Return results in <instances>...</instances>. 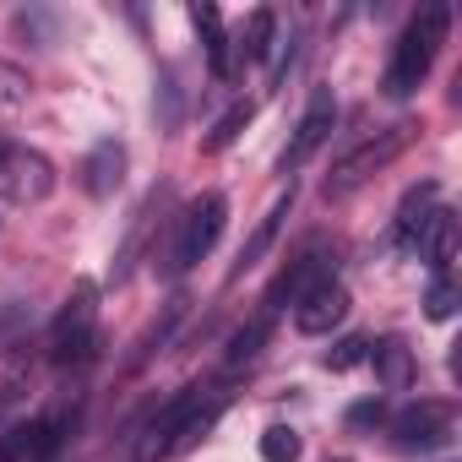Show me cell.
Wrapping results in <instances>:
<instances>
[{"label": "cell", "instance_id": "obj_23", "mask_svg": "<svg viewBox=\"0 0 462 462\" xmlns=\"http://www.w3.org/2000/svg\"><path fill=\"white\" fill-rule=\"evenodd\" d=\"M33 457V424H17L0 435V462H28Z\"/></svg>", "mask_w": 462, "mask_h": 462}, {"label": "cell", "instance_id": "obj_8", "mask_svg": "<svg viewBox=\"0 0 462 462\" xmlns=\"http://www.w3.org/2000/svg\"><path fill=\"white\" fill-rule=\"evenodd\" d=\"M332 125H337V93H332V88H316L310 104H305V115H300V125H294V142H289V152H283V169H300V163L332 136Z\"/></svg>", "mask_w": 462, "mask_h": 462}, {"label": "cell", "instance_id": "obj_15", "mask_svg": "<svg viewBox=\"0 0 462 462\" xmlns=\"http://www.w3.org/2000/svg\"><path fill=\"white\" fill-rule=\"evenodd\" d=\"M289 207H294V185H289V190H283V196H278V201L267 207V217L256 223V235H251V240L240 245V262H235V273H228V278H245V273H251V267H256V262H262V256L273 251V240H278V228H283Z\"/></svg>", "mask_w": 462, "mask_h": 462}, {"label": "cell", "instance_id": "obj_12", "mask_svg": "<svg viewBox=\"0 0 462 462\" xmlns=\"http://www.w3.org/2000/svg\"><path fill=\"white\" fill-rule=\"evenodd\" d=\"M120 180H125V147H120L115 136H104V142L82 158V190L104 201V196L120 190Z\"/></svg>", "mask_w": 462, "mask_h": 462}, {"label": "cell", "instance_id": "obj_21", "mask_svg": "<svg viewBox=\"0 0 462 462\" xmlns=\"http://www.w3.org/2000/svg\"><path fill=\"white\" fill-rule=\"evenodd\" d=\"M300 451H305V440H300L289 424H273V430L262 435V462H300Z\"/></svg>", "mask_w": 462, "mask_h": 462}, {"label": "cell", "instance_id": "obj_9", "mask_svg": "<svg viewBox=\"0 0 462 462\" xmlns=\"http://www.w3.org/2000/svg\"><path fill=\"white\" fill-rule=\"evenodd\" d=\"M201 402H207L201 386L174 392V397L163 402V413L152 419V430H147V457H174V451H180V435H185V424H190V413H196Z\"/></svg>", "mask_w": 462, "mask_h": 462}, {"label": "cell", "instance_id": "obj_2", "mask_svg": "<svg viewBox=\"0 0 462 462\" xmlns=\"http://www.w3.org/2000/svg\"><path fill=\"white\" fill-rule=\"evenodd\" d=\"M223 223H228V201H223L217 190L196 196V201L174 217V240H169V251H163V273H169V278H185V273L217 245Z\"/></svg>", "mask_w": 462, "mask_h": 462}, {"label": "cell", "instance_id": "obj_11", "mask_svg": "<svg viewBox=\"0 0 462 462\" xmlns=\"http://www.w3.org/2000/svg\"><path fill=\"white\" fill-rule=\"evenodd\" d=\"M440 212V185H413L408 196H402V207H397V223H392V240H397V251H419V240H424V228H430V217Z\"/></svg>", "mask_w": 462, "mask_h": 462}, {"label": "cell", "instance_id": "obj_19", "mask_svg": "<svg viewBox=\"0 0 462 462\" xmlns=\"http://www.w3.org/2000/svg\"><path fill=\"white\" fill-rule=\"evenodd\" d=\"M28 93H33L28 71L12 66V60H0V115H17V109L28 104Z\"/></svg>", "mask_w": 462, "mask_h": 462}, {"label": "cell", "instance_id": "obj_10", "mask_svg": "<svg viewBox=\"0 0 462 462\" xmlns=\"http://www.w3.org/2000/svg\"><path fill=\"white\" fill-rule=\"evenodd\" d=\"M327 262H332V256H327V245H310V251H305V256H300V262H294V267H289V273H283V278L273 283V289H267V300H262V310H267V316L278 321V310H283V300L294 305V300H300V294H305L310 283H321V278H332V267H327Z\"/></svg>", "mask_w": 462, "mask_h": 462}, {"label": "cell", "instance_id": "obj_20", "mask_svg": "<svg viewBox=\"0 0 462 462\" xmlns=\"http://www.w3.org/2000/svg\"><path fill=\"white\" fill-rule=\"evenodd\" d=\"M251 115H256V104H251V98H245V104H235V109H228V115L212 125V136H207V152H223L228 142H235V136L251 125Z\"/></svg>", "mask_w": 462, "mask_h": 462}, {"label": "cell", "instance_id": "obj_14", "mask_svg": "<svg viewBox=\"0 0 462 462\" xmlns=\"http://www.w3.org/2000/svg\"><path fill=\"white\" fill-rule=\"evenodd\" d=\"M419 256L430 262V273L435 278H451V267H457V212H435L430 217V228H424V240H419Z\"/></svg>", "mask_w": 462, "mask_h": 462}, {"label": "cell", "instance_id": "obj_25", "mask_svg": "<svg viewBox=\"0 0 462 462\" xmlns=\"http://www.w3.org/2000/svg\"><path fill=\"white\" fill-rule=\"evenodd\" d=\"M348 424L359 430V424H381V402H359L354 413H348Z\"/></svg>", "mask_w": 462, "mask_h": 462}, {"label": "cell", "instance_id": "obj_16", "mask_svg": "<svg viewBox=\"0 0 462 462\" xmlns=\"http://www.w3.org/2000/svg\"><path fill=\"white\" fill-rule=\"evenodd\" d=\"M365 359L375 365V375H381V386H386V392H402V386L413 381V354H408V343H402V337L375 343Z\"/></svg>", "mask_w": 462, "mask_h": 462}, {"label": "cell", "instance_id": "obj_3", "mask_svg": "<svg viewBox=\"0 0 462 462\" xmlns=\"http://www.w3.org/2000/svg\"><path fill=\"white\" fill-rule=\"evenodd\" d=\"M98 348H104V332H98V289L93 283H77L66 294L55 327H50V354L60 365H88V359H98Z\"/></svg>", "mask_w": 462, "mask_h": 462}, {"label": "cell", "instance_id": "obj_22", "mask_svg": "<svg viewBox=\"0 0 462 462\" xmlns=\"http://www.w3.org/2000/svg\"><path fill=\"white\" fill-rule=\"evenodd\" d=\"M457 300H462L457 283H451V278H435L430 294H424V316H430V321H451V316H457Z\"/></svg>", "mask_w": 462, "mask_h": 462}, {"label": "cell", "instance_id": "obj_24", "mask_svg": "<svg viewBox=\"0 0 462 462\" xmlns=\"http://www.w3.org/2000/svg\"><path fill=\"white\" fill-rule=\"evenodd\" d=\"M365 354H370V343H365V337H348V343H337V348L327 354V370H354Z\"/></svg>", "mask_w": 462, "mask_h": 462}, {"label": "cell", "instance_id": "obj_7", "mask_svg": "<svg viewBox=\"0 0 462 462\" xmlns=\"http://www.w3.org/2000/svg\"><path fill=\"white\" fill-rule=\"evenodd\" d=\"M348 289L337 283V278H321V283H310L300 300H294V327L305 332V337H327L332 327H343L348 321Z\"/></svg>", "mask_w": 462, "mask_h": 462}, {"label": "cell", "instance_id": "obj_18", "mask_svg": "<svg viewBox=\"0 0 462 462\" xmlns=\"http://www.w3.org/2000/svg\"><path fill=\"white\" fill-rule=\"evenodd\" d=\"M273 33H278V12H273V6H256V12L245 17L240 55H245V60H267V55H273Z\"/></svg>", "mask_w": 462, "mask_h": 462}, {"label": "cell", "instance_id": "obj_4", "mask_svg": "<svg viewBox=\"0 0 462 462\" xmlns=\"http://www.w3.org/2000/svg\"><path fill=\"white\" fill-rule=\"evenodd\" d=\"M50 190H55V163L28 142L0 136V201L6 207H39Z\"/></svg>", "mask_w": 462, "mask_h": 462}, {"label": "cell", "instance_id": "obj_6", "mask_svg": "<svg viewBox=\"0 0 462 462\" xmlns=\"http://www.w3.org/2000/svg\"><path fill=\"white\" fill-rule=\"evenodd\" d=\"M457 435V408L440 402V397H424V402H408L397 419H392V446L397 451H435Z\"/></svg>", "mask_w": 462, "mask_h": 462}, {"label": "cell", "instance_id": "obj_13", "mask_svg": "<svg viewBox=\"0 0 462 462\" xmlns=\"http://www.w3.org/2000/svg\"><path fill=\"white\" fill-rule=\"evenodd\" d=\"M190 23H196V33H201V50H207V71L217 77V82H228L235 77V44H228V33H223V12L217 6H190Z\"/></svg>", "mask_w": 462, "mask_h": 462}, {"label": "cell", "instance_id": "obj_5", "mask_svg": "<svg viewBox=\"0 0 462 462\" xmlns=\"http://www.w3.org/2000/svg\"><path fill=\"white\" fill-rule=\"evenodd\" d=\"M413 136H419V125H413V120H397V125H386L375 142L354 147V152H348V158L332 169V180H327V196H348L354 185H365V180H370L375 169H386V163H392V158H397V152H402Z\"/></svg>", "mask_w": 462, "mask_h": 462}, {"label": "cell", "instance_id": "obj_17", "mask_svg": "<svg viewBox=\"0 0 462 462\" xmlns=\"http://www.w3.org/2000/svg\"><path fill=\"white\" fill-rule=\"evenodd\" d=\"M273 337V316L267 310H256L240 332H235V343H228V370H240V365H251L256 354H262V343Z\"/></svg>", "mask_w": 462, "mask_h": 462}, {"label": "cell", "instance_id": "obj_1", "mask_svg": "<svg viewBox=\"0 0 462 462\" xmlns=\"http://www.w3.org/2000/svg\"><path fill=\"white\" fill-rule=\"evenodd\" d=\"M446 33H451V6H424L419 17H408V28H402L397 44H392L386 77H381L386 98H408V93L424 88V77H430V66H435Z\"/></svg>", "mask_w": 462, "mask_h": 462}]
</instances>
